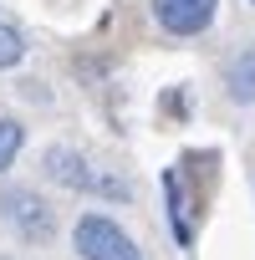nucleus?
<instances>
[{
  "label": "nucleus",
  "instance_id": "4",
  "mask_svg": "<svg viewBox=\"0 0 255 260\" xmlns=\"http://www.w3.org/2000/svg\"><path fill=\"white\" fill-rule=\"evenodd\" d=\"M214 6L219 0H153V16L169 36H199L214 21Z\"/></svg>",
  "mask_w": 255,
  "mask_h": 260
},
{
  "label": "nucleus",
  "instance_id": "2",
  "mask_svg": "<svg viewBox=\"0 0 255 260\" xmlns=\"http://www.w3.org/2000/svg\"><path fill=\"white\" fill-rule=\"evenodd\" d=\"M0 219H6L21 240H51V209L36 189H21V184H6L0 189Z\"/></svg>",
  "mask_w": 255,
  "mask_h": 260
},
{
  "label": "nucleus",
  "instance_id": "3",
  "mask_svg": "<svg viewBox=\"0 0 255 260\" xmlns=\"http://www.w3.org/2000/svg\"><path fill=\"white\" fill-rule=\"evenodd\" d=\"M46 174H51L61 189L128 199V184H122V179H102V174H97V169H87V158H82V153H72V148H46Z\"/></svg>",
  "mask_w": 255,
  "mask_h": 260
},
{
  "label": "nucleus",
  "instance_id": "6",
  "mask_svg": "<svg viewBox=\"0 0 255 260\" xmlns=\"http://www.w3.org/2000/svg\"><path fill=\"white\" fill-rule=\"evenodd\" d=\"M21 143H26V127H21L16 117H0V174H6V169L16 164Z\"/></svg>",
  "mask_w": 255,
  "mask_h": 260
},
{
  "label": "nucleus",
  "instance_id": "7",
  "mask_svg": "<svg viewBox=\"0 0 255 260\" xmlns=\"http://www.w3.org/2000/svg\"><path fill=\"white\" fill-rule=\"evenodd\" d=\"M21 56H26V41H21V31L0 21V67H16Z\"/></svg>",
  "mask_w": 255,
  "mask_h": 260
},
{
  "label": "nucleus",
  "instance_id": "8",
  "mask_svg": "<svg viewBox=\"0 0 255 260\" xmlns=\"http://www.w3.org/2000/svg\"><path fill=\"white\" fill-rule=\"evenodd\" d=\"M250 6H255V0H250Z\"/></svg>",
  "mask_w": 255,
  "mask_h": 260
},
{
  "label": "nucleus",
  "instance_id": "1",
  "mask_svg": "<svg viewBox=\"0 0 255 260\" xmlns=\"http://www.w3.org/2000/svg\"><path fill=\"white\" fill-rule=\"evenodd\" d=\"M72 245L82 260H143L133 235L117 230V219H107V214H82L72 230Z\"/></svg>",
  "mask_w": 255,
  "mask_h": 260
},
{
  "label": "nucleus",
  "instance_id": "5",
  "mask_svg": "<svg viewBox=\"0 0 255 260\" xmlns=\"http://www.w3.org/2000/svg\"><path fill=\"white\" fill-rule=\"evenodd\" d=\"M230 97L235 102H255V46H245L230 61Z\"/></svg>",
  "mask_w": 255,
  "mask_h": 260
}]
</instances>
